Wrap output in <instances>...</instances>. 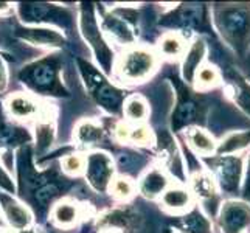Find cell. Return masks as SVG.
Listing matches in <instances>:
<instances>
[{"label":"cell","instance_id":"2","mask_svg":"<svg viewBox=\"0 0 250 233\" xmlns=\"http://www.w3.org/2000/svg\"><path fill=\"white\" fill-rule=\"evenodd\" d=\"M156 64V55L151 50L143 47L129 48L118 59L117 75L127 83H140L154 72Z\"/></svg>","mask_w":250,"mask_h":233},{"label":"cell","instance_id":"25","mask_svg":"<svg viewBox=\"0 0 250 233\" xmlns=\"http://www.w3.org/2000/svg\"><path fill=\"white\" fill-rule=\"evenodd\" d=\"M184 227L191 233H211L210 222L202 214L194 210L184 218Z\"/></svg>","mask_w":250,"mask_h":233},{"label":"cell","instance_id":"26","mask_svg":"<svg viewBox=\"0 0 250 233\" xmlns=\"http://www.w3.org/2000/svg\"><path fill=\"white\" fill-rule=\"evenodd\" d=\"M62 169L70 176H78L85 169V157L81 154H68L62 159Z\"/></svg>","mask_w":250,"mask_h":233},{"label":"cell","instance_id":"16","mask_svg":"<svg viewBox=\"0 0 250 233\" xmlns=\"http://www.w3.org/2000/svg\"><path fill=\"white\" fill-rule=\"evenodd\" d=\"M250 145V132H235L224 139L216 148L219 155H230Z\"/></svg>","mask_w":250,"mask_h":233},{"label":"cell","instance_id":"37","mask_svg":"<svg viewBox=\"0 0 250 233\" xmlns=\"http://www.w3.org/2000/svg\"><path fill=\"white\" fill-rule=\"evenodd\" d=\"M3 226V216H2V213H0V227Z\"/></svg>","mask_w":250,"mask_h":233},{"label":"cell","instance_id":"13","mask_svg":"<svg viewBox=\"0 0 250 233\" xmlns=\"http://www.w3.org/2000/svg\"><path fill=\"white\" fill-rule=\"evenodd\" d=\"M187 140L196 152H201L204 155H208V154L216 151V143H214V139L208 132H205L204 129H199V127L189 129L188 134H187Z\"/></svg>","mask_w":250,"mask_h":233},{"label":"cell","instance_id":"32","mask_svg":"<svg viewBox=\"0 0 250 233\" xmlns=\"http://www.w3.org/2000/svg\"><path fill=\"white\" fill-rule=\"evenodd\" d=\"M129 132H131V126L127 123H120L115 127V137L120 142H127L129 140Z\"/></svg>","mask_w":250,"mask_h":233},{"label":"cell","instance_id":"24","mask_svg":"<svg viewBox=\"0 0 250 233\" xmlns=\"http://www.w3.org/2000/svg\"><path fill=\"white\" fill-rule=\"evenodd\" d=\"M191 185L194 193L201 197V199H210L214 194V185L210 176L204 174V172H197L191 179Z\"/></svg>","mask_w":250,"mask_h":233},{"label":"cell","instance_id":"14","mask_svg":"<svg viewBox=\"0 0 250 233\" xmlns=\"http://www.w3.org/2000/svg\"><path fill=\"white\" fill-rule=\"evenodd\" d=\"M75 137L80 145L93 146L103 139V129L100 127V125L87 120V122H81L78 126H76Z\"/></svg>","mask_w":250,"mask_h":233},{"label":"cell","instance_id":"1","mask_svg":"<svg viewBox=\"0 0 250 233\" xmlns=\"http://www.w3.org/2000/svg\"><path fill=\"white\" fill-rule=\"evenodd\" d=\"M224 38L236 50H244L250 42V8L246 5L224 6L216 16Z\"/></svg>","mask_w":250,"mask_h":233},{"label":"cell","instance_id":"8","mask_svg":"<svg viewBox=\"0 0 250 233\" xmlns=\"http://www.w3.org/2000/svg\"><path fill=\"white\" fill-rule=\"evenodd\" d=\"M168 184H169V180L165 172L160 168H152L142 177L139 188H140V193L145 197L154 199V197L163 194V191L168 188Z\"/></svg>","mask_w":250,"mask_h":233},{"label":"cell","instance_id":"36","mask_svg":"<svg viewBox=\"0 0 250 233\" xmlns=\"http://www.w3.org/2000/svg\"><path fill=\"white\" fill-rule=\"evenodd\" d=\"M19 233H39L36 229H23V230H21Z\"/></svg>","mask_w":250,"mask_h":233},{"label":"cell","instance_id":"28","mask_svg":"<svg viewBox=\"0 0 250 233\" xmlns=\"http://www.w3.org/2000/svg\"><path fill=\"white\" fill-rule=\"evenodd\" d=\"M233 93L238 105L250 114V85L233 81Z\"/></svg>","mask_w":250,"mask_h":233},{"label":"cell","instance_id":"7","mask_svg":"<svg viewBox=\"0 0 250 233\" xmlns=\"http://www.w3.org/2000/svg\"><path fill=\"white\" fill-rule=\"evenodd\" d=\"M6 109L11 117L17 120H30L39 114V105L36 100L25 93H13L6 100Z\"/></svg>","mask_w":250,"mask_h":233},{"label":"cell","instance_id":"11","mask_svg":"<svg viewBox=\"0 0 250 233\" xmlns=\"http://www.w3.org/2000/svg\"><path fill=\"white\" fill-rule=\"evenodd\" d=\"M51 218L59 227H72L80 218V205H76L73 201H59L51 212Z\"/></svg>","mask_w":250,"mask_h":233},{"label":"cell","instance_id":"10","mask_svg":"<svg viewBox=\"0 0 250 233\" xmlns=\"http://www.w3.org/2000/svg\"><path fill=\"white\" fill-rule=\"evenodd\" d=\"M31 85L39 90H48L56 84V68L48 63H39L25 75Z\"/></svg>","mask_w":250,"mask_h":233},{"label":"cell","instance_id":"22","mask_svg":"<svg viewBox=\"0 0 250 233\" xmlns=\"http://www.w3.org/2000/svg\"><path fill=\"white\" fill-rule=\"evenodd\" d=\"M194 81L197 89H208L216 85L219 81V73L213 65H202L194 75Z\"/></svg>","mask_w":250,"mask_h":233},{"label":"cell","instance_id":"5","mask_svg":"<svg viewBox=\"0 0 250 233\" xmlns=\"http://www.w3.org/2000/svg\"><path fill=\"white\" fill-rule=\"evenodd\" d=\"M219 221L226 233H241L250 226V207L239 201H229L222 205Z\"/></svg>","mask_w":250,"mask_h":233},{"label":"cell","instance_id":"27","mask_svg":"<svg viewBox=\"0 0 250 233\" xmlns=\"http://www.w3.org/2000/svg\"><path fill=\"white\" fill-rule=\"evenodd\" d=\"M129 142L135 145H151L154 142V135L151 129L145 125H135L131 126V132H129Z\"/></svg>","mask_w":250,"mask_h":233},{"label":"cell","instance_id":"17","mask_svg":"<svg viewBox=\"0 0 250 233\" xmlns=\"http://www.w3.org/2000/svg\"><path fill=\"white\" fill-rule=\"evenodd\" d=\"M159 50L165 58H179L185 50L184 39L176 33L163 34L162 39L159 41Z\"/></svg>","mask_w":250,"mask_h":233},{"label":"cell","instance_id":"12","mask_svg":"<svg viewBox=\"0 0 250 233\" xmlns=\"http://www.w3.org/2000/svg\"><path fill=\"white\" fill-rule=\"evenodd\" d=\"M204 56H205V42L196 41L187 51L184 61V76L187 81L194 80V75L199 70V65L204 61Z\"/></svg>","mask_w":250,"mask_h":233},{"label":"cell","instance_id":"23","mask_svg":"<svg viewBox=\"0 0 250 233\" xmlns=\"http://www.w3.org/2000/svg\"><path fill=\"white\" fill-rule=\"evenodd\" d=\"M196 115V103L191 100H187L184 103H180L174 118H172V123H174V127H182L188 123H191Z\"/></svg>","mask_w":250,"mask_h":233},{"label":"cell","instance_id":"31","mask_svg":"<svg viewBox=\"0 0 250 233\" xmlns=\"http://www.w3.org/2000/svg\"><path fill=\"white\" fill-rule=\"evenodd\" d=\"M0 187L5 188L8 193H13L14 191V184H13V180L11 177L8 176V172L0 167Z\"/></svg>","mask_w":250,"mask_h":233},{"label":"cell","instance_id":"3","mask_svg":"<svg viewBox=\"0 0 250 233\" xmlns=\"http://www.w3.org/2000/svg\"><path fill=\"white\" fill-rule=\"evenodd\" d=\"M211 168L224 191L230 194L238 191L243 177V159L238 155H218L211 160Z\"/></svg>","mask_w":250,"mask_h":233},{"label":"cell","instance_id":"18","mask_svg":"<svg viewBox=\"0 0 250 233\" xmlns=\"http://www.w3.org/2000/svg\"><path fill=\"white\" fill-rule=\"evenodd\" d=\"M104 30L115 41L122 42V44H129V42L134 41V36H132L131 30H129L127 25L123 21H120L118 17H106Z\"/></svg>","mask_w":250,"mask_h":233},{"label":"cell","instance_id":"35","mask_svg":"<svg viewBox=\"0 0 250 233\" xmlns=\"http://www.w3.org/2000/svg\"><path fill=\"white\" fill-rule=\"evenodd\" d=\"M8 10H10V5H8V3H0V13L8 11Z\"/></svg>","mask_w":250,"mask_h":233},{"label":"cell","instance_id":"39","mask_svg":"<svg viewBox=\"0 0 250 233\" xmlns=\"http://www.w3.org/2000/svg\"><path fill=\"white\" fill-rule=\"evenodd\" d=\"M0 233H8V232H5V230H0Z\"/></svg>","mask_w":250,"mask_h":233},{"label":"cell","instance_id":"9","mask_svg":"<svg viewBox=\"0 0 250 233\" xmlns=\"http://www.w3.org/2000/svg\"><path fill=\"white\" fill-rule=\"evenodd\" d=\"M191 205V194L184 187H168L162 194V207L168 212L179 213Z\"/></svg>","mask_w":250,"mask_h":233},{"label":"cell","instance_id":"38","mask_svg":"<svg viewBox=\"0 0 250 233\" xmlns=\"http://www.w3.org/2000/svg\"><path fill=\"white\" fill-rule=\"evenodd\" d=\"M104 233H120L118 230H107V232H104Z\"/></svg>","mask_w":250,"mask_h":233},{"label":"cell","instance_id":"19","mask_svg":"<svg viewBox=\"0 0 250 233\" xmlns=\"http://www.w3.org/2000/svg\"><path fill=\"white\" fill-rule=\"evenodd\" d=\"M23 36L25 39L31 41L33 44L39 45H61L64 42L61 34H58L53 30H27Z\"/></svg>","mask_w":250,"mask_h":233},{"label":"cell","instance_id":"4","mask_svg":"<svg viewBox=\"0 0 250 233\" xmlns=\"http://www.w3.org/2000/svg\"><path fill=\"white\" fill-rule=\"evenodd\" d=\"M85 177L97 191L109 188L114 176V163L104 152H92L85 157Z\"/></svg>","mask_w":250,"mask_h":233},{"label":"cell","instance_id":"15","mask_svg":"<svg viewBox=\"0 0 250 233\" xmlns=\"http://www.w3.org/2000/svg\"><path fill=\"white\" fill-rule=\"evenodd\" d=\"M123 110H125V115L129 122L140 125L143 120L148 117V103H146L142 97H134L127 98L123 105Z\"/></svg>","mask_w":250,"mask_h":233},{"label":"cell","instance_id":"33","mask_svg":"<svg viewBox=\"0 0 250 233\" xmlns=\"http://www.w3.org/2000/svg\"><path fill=\"white\" fill-rule=\"evenodd\" d=\"M6 83H8V73H6V67L0 58V90H3L6 87Z\"/></svg>","mask_w":250,"mask_h":233},{"label":"cell","instance_id":"30","mask_svg":"<svg viewBox=\"0 0 250 233\" xmlns=\"http://www.w3.org/2000/svg\"><path fill=\"white\" fill-rule=\"evenodd\" d=\"M58 193V188L53 185V184H50V185H45L44 188H41L39 191H38V199L42 202V204H45L48 199H51V197H53L55 194Z\"/></svg>","mask_w":250,"mask_h":233},{"label":"cell","instance_id":"34","mask_svg":"<svg viewBox=\"0 0 250 233\" xmlns=\"http://www.w3.org/2000/svg\"><path fill=\"white\" fill-rule=\"evenodd\" d=\"M244 193L249 196L250 194V155H249V162H247V177H246V188Z\"/></svg>","mask_w":250,"mask_h":233},{"label":"cell","instance_id":"29","mask_svg":"<svg viewBox=\"0 0 250 233\" xmlns=\"http://www.w3.org/2000/svg\"><path fill=\"white\" fill-rule=\"evenodd\" d=\"M53 127L50 126V122L45 123H39L36 129V140L39 149H45L53 142Z\"/></svg>","mask_w":250,"mask_h":233},{"label":"cell","instance_id":"6","mask_svg":"<svg viewBox=\"0 0 250 233\" xmlns=\"http://www.w3.org/2000/svg\"><path fill=\"white\" fill-rule=\"evenodd\" d=\"M0 202H2V210L5 214V219L8 221V224H10L11 227L17 229V230L28 229V226L31 224V213L27 207L8 196L0 197Z\"/></svg>","mask_w":250,"mask_h":233},{"label":"cell","instance_id":"20","mask_svg":"<svg viewBox=\"0 0 250 233\" xmlns=\"http://www.w3.org/2000/svg\"><path fill=\"white\" fill-rule=\"evenodd\" d=\"M110 194L118 201H127L129 197H132L135 191V185L131 179L127 177H114L109 185Z\"/></svg>","mask_w":250,"mask_h":233},{"label":"cell","instance_id":"21","mask_svg":"<svg viewBox=\"0 0 250 233\" xmlns=\"http://www.w3.org/2000/svg\"><path fill=\"white\" fill-rule=\"evenodd\" d=\"M98 103L103 105V107H106L109 110H115L120 103H122V97H120V92H117L114 87H110V85L101 83L100 87H98Z\"/></svg>","mask_w":250,"mask_h":233}]
</instances>
